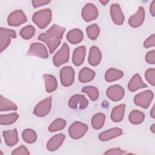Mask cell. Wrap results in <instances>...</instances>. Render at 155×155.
<instances>
[{"label": "cell", "instance_id": "f1b7e54d", "mask_svg": "<svg viewBox=\"0 0 155 155\" xmlns=\"http://www.w3.org/2000/svg\"><path fill=\"white\" fill-rule=\"evenodd\" d=\"M128 119L130 122L132 124H140L144 120L145 114L140 110H134L130 112L128 116Z\"/></svg>", "mask_w": 155, "mask_h": 155}, {"label": "cell", "instance_id": "9a60e30c", "mask_svg": "<svg viewBox=\"0 0 155 155\" xmlns=\"http://www.w3.org/2000/svg\"><path fill=\"white\" fill-rule=\"evenodd\" d=\"M145 10L143 7L140 6L136 13L131 16L128 19V24L130 27L137 28L140 27L145 20Z\"/></svg>", "mask_w": 155, "mask_h": 155}, {"label": "cell", "instance_id": "44dd1931", "mask_svg": "<svg viewBox=\"0 0 155 155\" xmlns=\"http://www.w3.org/2000/svg\"><path fill=\"white\" fill-rule=\"evenodd\" d=\"M102 59V53L96 46H92L90 48L88 62L92 66H96L99 64Z\"/></svg>", "mask_w": 155, "mask_h": 155}, {"label": "cell", "instance_id": "b9f144b4", "mask_svg": "<svg viewBox=\"0 0 155 155\" xmlns=\"http://www.w3.org/2000/svg\"><path fill=\"white\" fill-rule=\"evenodd\" d=\"M51 1L48 0H33L31 1V4L33 7L37 8L42 5H47L49 4Z\"/></svg>", "mask_w": 155, "mask_h": 155}, {"label": "cell", "instance_id": "30bf717a", "mask_svg": "<svg viewBox=\"0 0 155 155\" xmlns=\"http://www.w3.org/2000/svg\"><path fill=\"white\" fill-rule=\"evenodd\" d=\"M28 55H33L42 59L48 57V52L46 47L42 43L34 42L31 44L27 51Z\"/></svg>", "mask_w": 155, "mask_h": 155}, {"label": "cell", "instance_id": "7bdbcfd3", "mask_svg": "<svg viewBox=\"0 0 155 155\" xmlns=\"http://www.w3.org/2000/svg\"><path fill=\"white\" fill-rule=\"evenodd\" d=\"M150 12L153 16H155V1L153 0L150 6Z\"/></svg>", "mask_w": 155, "mask_h": 155}, {"label": "cell", "instance_id": "d4e9b609", "mask_svg": "<svg viewBox=\"0 0 155 155\" xmlns=\"http://www.w3.org/2000/svg\"><path fill=\"white\" fill-rule=\"evenodd\" d=\"M96 73L94 70L88 68H82L79 73V81L81 83H87L91 81L95 77Z\"/></svg>", "mask_w": 155, "mask_h": 155}, {"label": "cell", "instance_id": "8fae6325", "mask_svg": "<svg viewBox=\"0 0 155 155\" xmlns=\"http://www.w3.org/2000/svg\"><path fill=\"white\" fill-rule=\"evenodd\" d=\"M107 96L113 102L120 101L125 96V90L124 88L118 85L115 84L110 86L106 91Z\"/></svg>", "mask_w": 155, "mask_h": 155}, {"label": "cell", "instance_id": "bcb514c9", "mask_svg": "<svg viewBox=\"0 0 155 155\" xmlns=\"http://www.w3.org/2000/svg\"><path fill=\"white\" fill-rule=\"evenodd\" d=\"M99 2L101 3L102 4H103L104 5H106L107 3L109 2V1H99Z\"/></svg>", "mask_w": 155, "mask_h": 155}, {"label": "cell", "instance_id": "3957f363", "mask_svg": "<svg viewBox=\"0 0 155 155\" xmlns=\"http://www.w3.org/2000/svg\"><path fill=\"white\" fill-rule=\"evenodd\" d=\"M70 48L67 43H64L61 48L54 54L53 62L55 66L59 67L63 64L67 62L69 60Z\"/></svg>", "mask_w": 155, "mask_h": 155}, {"label": "cell", "instance_id": "f35d334b", "mask_svg": "<svg viewBox=\"0 0 155 155\" xmlns=\"http://www.w3.org/2000/svg\"><path fill=\"white\" fill-rule=\"evenodd\" d=\"M155 45V35L153 34L150 36L143 42V46L146 48H148Z\"/></svg>", "mask_w": 155, "mask_h": 155}, {"label": "cell", "instance_id": "ba28073f", "mask_svg": "<svg viewBox=\"0 0 155 155\" xmlns=\"http://www.w3.org/2000/svg\"><path fill=\"white\" fill-rule=\"evenodd\" d=\"M27 21V16L21 9L12 12L8 16L7 24L10 26L18 27Z\"/></svg>", "mask_w": 155, "mask_h": 155}, {"label": "cell", "instance_id": "cb8c5ba5", "mask_svg": "<svg viewBox=\"0 0 155 155\" xmlns=\"http://www.w3.org/2000/svg\"><path fill=\"white\" fill-rule=\"evenodd\" d=\"M124 72L120 70L110 68L105 73V80L107 82H112L121 79L124 76Z\"/></svg>", "mask_w": 155, "mask_h": 155}, {"label": "cell", "instance_id": "9c48e42d", "mask_svg": "<svg viewBox=\"0 0 155 155\" xmlns=\"http://www.w3.org/2000/svg\"><path fill=\"white\" fill-rule=\"evenodd\" d=\"M99 15L97 8L92 3H87L82 8L81 16L86 22H90L96 19Z\"/></svg>", "mask_w": 155, "mask_h": 155}, {"label": "cell", "instance_id": "4dcf8cb0", "mask_svg": "<svg viewBox=\"0 0 155 155\" xmlns=\"http://www.w3.org/2000/svg\"><path fill=\"white\" fill-rule=\"evenodd\" d=\"M22 139L27 143H35L38 138L36 133L32 129L27 128L23 130L22 133Z\"/></svg>", "mask_w": 155, "mask_h": 155}, {"label": "cell", "instance_id": "60d3db41", "mask_svg": "<svg viewBox=\"0 0 155 155\" xmlns=\"http://www.w3.org/2000/svg\"><path fill=\"white\" fill-rule=\"evenodd\" d=\"M126 151L122 150L120 147L113 148L106 151L104 154H113V155H118V154H125Z\"/></svg>", "mask_w": 155, "mask_h": 155}, {"label": "cell", "instance_id": "ac0fdd59", "mask_svg": "<svg viewBox=\"0 0 155 155\" xmlns=\"http://www.w3.org/2000/svg\"><path fill=\"white\" fill-rule=\"evenodd\" d=\"M147 87H148L147 85L142 81L138 73L134 74L128 84V89L131 92H134L139 89Z\"/></svg>", "mask_w": 155, "mask_h": 155}, {"label": "cell", "instance_id": "d6986e66", "mask_svg": "<svg viewBox=\"0 0 155 155\" xmlns=\"http://www.w3.org/2000/svg\"><path fill=\"white\" fill-rule=\"evenodd\" d=\"M86 54V47L84 45L79 46L76 48L73 53L72 62L76 66H80L82 65L85 59Z\"/></svg>", "mask_w": 155, "mask_h": 155}, {"label": "cell", "instance_id": "83f0119b", "mask_svg": "<svg viewBox=\"0 0 155 155\" xmlns=\"http://www.w3.org/2000/svg\"><path fill=\"white\" fill-rule=\"evenodd\" d=\"M18 110L17 105L12 101L4 97L2 95L0 96V111H5Z\"/></svg>", "mask_w": 155, "mask_h": 155}, {"label": "cell", "instance_id": "277c9868", "mask_svg": "<svg viewBox=\"0 0 155 155\" xmlns=\"http://www.w3.org/2000/svg\"><path fill=\"white\" fill-rule=\"evenodd\" d=\"M88 126L79 121L74 122L69 127L68 133L71 138L79 139L82 137L87 132Z\"/></svg>", "mask_w": 155, "mask_h": 155}, {"label": "cell", "instance_id": "6da1fadb", "mask_svg": "<svg viewBox=\"0 0 155 155\" xmlns=\"http://www.w3.org/2000/svg\"><path fill=\"white\" fill-rule=\"evenodd\" d=\"M52 19V12L50 8H45L35 12L32 16L33 22L40 28H45Z\"/></svg>", "mask_w": 155, "mask_h": 155}, {"label": "cell", "instance_id": "5bb4252c", "mask_svg": "<svg viewBox=\"0 0 155 155\" xmlns=\"http://www.w3.org/2000/svg\"><path fill=\"white\" fill-rule=\"evenodd\" d=\"M110 13L111 19L115 24L117 25H121L123 24L125 17L122 9L118 4L114 3L111 5Z\"/></svg>", "mask_w": 155, "mask_h": 155}, {"label": "cell", "instance_id": "4fadbf2b", "mask_svg": "<svg viewBox=\"0 0 155 155\" xmlns=\"http://www.w3.org/2000/svg\"><path fill=\"white\" fill-rule=\"evenodd\" d=\"M38 39L46 44L50 53H53L61 44L60 39L53 38L47 33H41L38 36Z\"/></svg>", "mask_w": 155, "mask_h": 155}, {"label": "cell", "instance_id": "2e32d148", "mask_svg": "<svg viewBox=\"0 0 155 155\" xmlns=\"http://www.w3.org/2000/svg\"><path fill=\"white\" fill-rule=\"evenodd\" d=\"M65 138V136L62 133L56 134L51 137L47 143V149L50 151L57 150L62 144Z\"/></svg>", "mask_w": 155, "mask_h": 155}, {"label": "cell", "instance_id": "8d00e7d4", "mask_svg": "<svg viewBox=\"0 0 155 155\" xmlns=\"http://www.w3.org/2000/svg\"><path fill=\"white\" fill-rule=\"evenodd\" d=\"M145 77L148 82L152 86L155 85V69L154 68L147 70L145 73Z\"/></svg>", "mask_w": 155, "mask_h": 155}, {"label": "cell", "instance_id": "74e56055", "mask_svg": "<svg viewBox=\"0 0 155 155\" xmlns=\"http://www.w3.org/2000/svg\"><path fill=\"white\" fill-rule=\"evenodd\" d=\"M12 155H28L30 154V152L27 148L23 145H21V146L18 147L16 149H15L12 152Z\"/></svg>", "mask_w": 155, "mask_h": 155}, {"label": "cell", "instance_id": "7a4b0ae2", "mask_svg": "<svg viewBox=\"0 0 155 155\" xmlns=\"http://www.w3.org/2000/svg\"><path fill=\"white\" fill-rule=\"evenodd\" d=\"M153 98V92L150 90H148L135 95L133 101L135 105L145 109L150 107Z\"/></svg>", "mask_w": 155, "mask_h": 155}, {"label": "cell", "instance_id": "f6af8a7d", "mask_svg": "<svg viewBox=\"0 0 155 155\" xmlns=\"http://www.w3.org/2000/svg\"><path fill=\"white\" fill-rule=\"evenodd\" d=\"M150 130L153 133H155V124L154 123L150 127Z\"/></svg>", "mask_w": 155, "mask_h": 155}, {"label": "cell", "instance_id": "ffe728a7", "mask_svg": "<svg viewBox=\"0 0 155 155\" xmlns=\"http://www.w3.org/2000/svg\"><path fill=\"white\" fill-rule=\"evenodd\" d=\"M5 143L8 147H13L17 144L19 140L18 131L16 128L4 131L2 132Z\"/></svg>", "mask_w": 155, "mask_h": 155}, {"label": "cell", "instance_id": "4316f807", "mask_svg": "<svg viewBox=\"0 0 155 155\" xmlns=\"http://www.w3.org/2000/svg\"><path fill=\"white\" fill-rule=\"evenodd\" d=\"M65 31V27H63L56 24H54L48 30H47L46 33L51 36L61 40L63 38V35Z\"/></svg>", "mask_w": 155, "mask_h": 155}, {"label": "cell", "instance_id": "1f68e13d", "mask_svg": "<svg viewBox=\"0 0 155 155\" xmlns=\"http://www.w3.org/2000/svg\"><path fill=\"white\" fill-rule=\"evenodd\" d=\"M19 117L16 113H12L6 114H2L0 116V124L2 125H8L15 123Z\"/></svg>", "mask_w": 155, "mask_h": 155}, {"label": "cell", "instance_id": "d6a6232c", "mask_svg": "<svg viewBox=\"0 0 155 155\" xmlns=\"http://www.w3.org/2000/svg\"><path fill=\"white\" fill-rule=\"evenodd\" d=\"M66 126V121L62 118H58L55 119L48 127L50 132H56L63 130Z\"/></svg>", "mask_w": 155, "mask_h": 155}, {"label": "cell", "instance_id": "7402d4cb", "mask_svg": "<svg viewBox=\"0 0 155 155\" xmlns=\"http://www.w3.org/2000/svg\"><path fill=\"white\" fill-rule=\"evenodd\" d=\"M66 38L70 43L72 44H77L83 40L84 34L81 30L79 28H74L67 33Z\"/></svg>", "mask_w": 155, "mask_h": 155}, {"label": "cell", "instance_id": "52a82bcc", "mask_svg": "<svg viewBox=\"0 0 155 155\" xmlns=\"http://www.w3.org/2000/svg\"><path fill=\"white\" fill-rule=\"evenodd\" d=\"M61 83L64 87L71 85L74 80V71L71 66H65L60 70Z\"/></svg>", "mask_w": 155, "mask_h": 155}, {"label": "cell", "instance_id": "ee69618b", "mask_svg": "<svg viewBox=\"0 0 155 155\" xmlns=\"http://www.w3.org/2000/svg\"><path fill=\"white\" fill-rule=\"evenodd\" d=\"M150 116L152 118L154 119L155 118V109H154V105L153 106L151 111H150Z\"/></svg>", "mask_w": 155, "mask_h": 155}, {"label": "cell", "instance_id": "836d02e7", "mask_svg": "<svg viewBox=\"0 0 155 155\" xmlns=\"http://www.w3.org/2000/svg\"><path fill=\"white\" fill-rule=\"evenodd\" d=\"M82 92L86 93L92 101H96L99 97L98 89L94 86H85L82 88Z\"/></svg>", "mask_w": 155, "mask_h": 155}, {"label": "cell", "instance_id": "f546056e", "mask_svg": "<svg viewBox=\"0 0 155 155\" xmlns=\"http://www.w3.org/2000/svg\"><path fill=\"white\" fill-rule=\"evenodd\" d=\"M105 115L102 113H97L95 114L91 119V125L95 130H99L102 128L105 121Z\"/></svg>", "mask_w": 155, "mask_h": 155}, {"label": "cell", "instance_id": "484cf974", "mask_svg": "<svg viewBox=\"0 0 155 155\" xmlns=\"http://www.w3.org/2000/svg\"><path fill=\"white\" fill-rule=\"evenodd\" d=\"M43 78L45 82V90L47 93L53 92L57 89L58 81L53 75L44 74H43Z\"/></svg>", "mask_w": 155, "mask_h": 155}, {"label": "cell", "instance_id": "5b68a950", "mask_svg": "<svg viewBox=\"0 0 155 155\" xmlns=\"http://www.w3.org/2000/svg\"><path fill=\"white\" fill-rule=\"evenodd\" d=\"M52 104L51 96L48 97L39 102L35 107L33 110L34 114L38 117L46 116L50 111Z\"/></svg>", "mask_w": 155, "mask_h": 155}, {"label": "cell", "instance_id": "7c38bea8", "mask_svg": "<svg viewBox=\"0 0 155 155\" xmlns=\"http://www.w3.org/2000/svg\"><path fill=\"white\" fill-rule=\"evenodd\" d=\"M88 105V101L84 95L76 94L68 101V106L72 109H84Z\"/></svg>", "mask_w": 155, "mask_h": 155}, {"label": "cell", "instance_id": "e575fe53", "mask_svg": "<svg viewBox=\"0 0 155 155\" xmlns=\"http://www.w3.org/2000/svg\"><path fill=\"white\" fill-rule=\"evenodd\" d=\"M86 33L88 37L91 40H96L100 33V28L96 24L88 25L86 28Z\"/></svg>", "mask_w": 155, "mask_h": 155}, {"label": "cell", "instance_id": "603a6c76", "mask_svg": "<svg viewBox=\"0 0 155 155\" xmlns=\"http://www.w3.org/2000/svg\"><path fill=\"white\" fill-rule=\"evenodd\" d=\"M125 110V104H121L114 107L111 113L110 118L114 122H119L122 120Z\"/></svg>", "mask_w": 155, "mask_h": 155}, {"label": "cell", "instance_id": "d590c367", "mask_svg": "<svg viewBox=\"0 0 155 155\" xmlns=\"http://www.w3.org/2000/svg\"><path fill=\"white\" fill-rule=\"evenodd\" d=\"M35 33V28L31 25H28L23 27L20 31L21 36L25 40L30 39Z\"/></svg>", "mask_w": 155, "mask_h": 155}, {"label": "cell", "instance_id": "ab89813d", "mask_svg": "<svg viewBox=\"0 0 155 155\" xmlns=\"http://www.w3.org/2000/svg\"><path fill=\"white\" fill-rule=\"evenodd\" d=\"M145 61L149 64H155V50L149 51L145 55Z\"/></svg>", "mask_w": 155, "mask_h": 155}, {"label": "cell", "instance_id": "8992f818", "mask_svg": "<svg viewBox=\"0 0 155 155\" xmlns=\"http://www.w3.org/2000/svg\"><path fill=\"white\" fill-rule=\"evenodd\" d=\"M16 37V31L7 28H0V50L2 52L10 44L11 38Z\"/></svg>", "mask_w": 155, "mask_h": 155}, {"label": "cell", "instance_id": "e0dca14e", "mask_svg": "<svg viewBox=\"0 0 155 155\" xmlns=\"http://www.w3.org/2000/svg\"><path fill=\"white\" fill-rule=\"evenodd\" d=\"M122 133L123 132L121 128L114 127L101 133L99 134V139L101 141L106 142L121 136Z\"/></svg>", "mask_w": 155, "mask_h": 155}]
</instances>
